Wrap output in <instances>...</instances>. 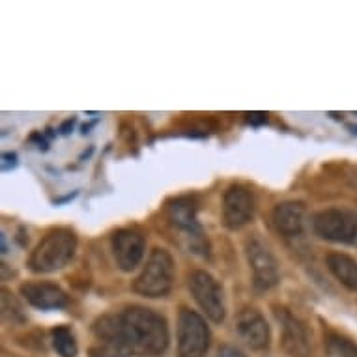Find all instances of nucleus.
<instances>
[{"label":"nucleus","instance_id":"1","mask_svg":"<svg viewBox=\"0 0 357 357\" xmlns=\"http://www.w3.org/2000/svg\"><path fill=\"white\" fill-rule=\"evenodd\" d=\"M116 322L131 357H161L169 348V324L158 310L129 305L118 310Z\"/></svg>","mask_w":357,"mask_h":357},{"label":"nucleus","instance_id":"2","mask_svg":"<svg viewBox=\"0 0 357 357\" xmlns=\"http://www.w3.org/2000/svg\"><path fill=\"white\" fill-rule=\"evenodd\" d=\"M77 245V234L68 227L49 230L30 252L29 270L41 275L64 270L75 257Z\"/></svg>","mask_w":357,"mask_h":357},{"label":"nucleus","instance_id":"3","mask_svg":"<svg viewBox=\"0 0 357 357\" xmlns=\"http://www.w3.org/2000/svg\"><path fill=\"white\" fill-rule=\"evenodd\" d=\"M176 264L167 249L155 247L148 255L141 273L133 281V292L146 299L167 298L174 287Z\"/></svg>","mask_w":357,"mask_h":357},{"label":"nucleus","instance_id":"4","mask_svg":"<svg viewBox=\"0 0 357 357\" xmlns=\"http://www.w3.org/2000/svg\"><path fill=\"white\" fill-rule=\"evenodd\" d=\"M199 206L191 197H180L167 206V219L174 232L180 234L189 252L206 257L208 255V240L197 217Z\"/></svg>","mask_w":357,"mask_h":357},{"label":"nucleus","instance_id":"5","mask_svg":"<svg viewBox=\"0 0 357 357\" xmlns=\"http://www.w3.org/2000/svg\"><path fill=\"white\" fill-rule=\"evenodd\" d=\"M247 264L252 275V284L260 292H268L281 282V268L279 260L271 251V247L258 234H251L243 243Z\"/></svg>","mask_w":357,"mask_h":357},{"label":"nucleus","instance_id":"6","mask_svg":"<svg viewBox=\"0 0 357 357\" xmlns=\"http://www.w3.org/2000/svg\"><path fill=\"white\" fill-rule=\"evenodd\" d=\"M310 227L322 240L342 245H357V211L328 208L312 215Z\"/></svg>","mask_w":357,"mask_h":357},{"label":"nucleus","instance_id":"7","mask_svg":"<svg viewBox=\"0 0 357 357\" xmlns=\"http://www.w3.org/2000/svg\"><path fill=\"white\" fill-rule=\"evenodd\" d=\"M188 288L202 312L211 322L221 324L227 314L221 282L206 270H195L188 275Z\"/></svg>","mask_w":357,"mask_h":357},{"label":"nucleus","instance_id":"8","mask_svg":"<svg viewBox=\"0 0 357 357\" xmlns=\"http://www.w3.org/2000/svg\"><path fill=\"white\" fill-rule=\"evenodd\" d=\"M210 340V328L204 318L183 307L178 314V357H206Z\"/></svg>","mask_w":357,"mask_h":357},{"label":"nucleus","instance_id":"9","mask_svg":"<svg viewBox=\"0 0 357 357\" xmlns=\"http://www.w3.org/2000/svg\"><path fill=\"white\" fill-rule=\"evenodd\" d=\"M111 251L114 262L122 271L137 270L146 255V236L137 227L118 229L111 236Z\"/></svg>","mask_w":357,"mask_h":357},{"label":"nucleus","instance_id":"10","mask_svg":"<svg viewBox=\"0 0 357 357\" xmlns=\"http://www.w3.org/2000/svg\"><path fill=\"white\" fill-rule=\"evenodd\" d=\"M222 222L230 230H240L252 221L257 211V199L251 189L232 183L222 195Z\"/></svg>","mask_w":357,"mask_h":357},{"label":"nucleus","instance_id":"11","mask_svg":"<svg viewBox=\"0 0 357 357\" xmlns=\"http://www.w3.org/2000/svg\"><path fill=\"white\" fill-rule=\"evenodd\" d=\"M92 337L88 357H131L118 331L116 312L98 318L92 326Z\"/></svg>","mask_w":357,"mask_h":357},{"label":"nucleus","instance_id":"12","mask_svg":"<svg viewBox=\"0 0 357 357\" xmlns=\"http://www.w3.org/2000/svg\"><path fill=\"white\" fill-rule=\"evenodd\" d=\"M236 333L251 350H266L271 342L270 324L255 307H245L238 312Z\"/></svg>","mask_w":357,"mask_h":357},{"label":"nucleus","instance_id":"13","mask_svg":"<svg viewBox=\"0 0 357 357\" xmlns=\"http://www.w3.org/2000/svg\"><path fill=\"white\" fill-rule=\"evenodd\" d=\"M271 221L273 227L284 240L296 241L301 240L307 230V222H309V213L305 208L303 202L298 200H288L281 202L273 208L271 213Z\"/></svg>","mask_w":357,"mask_h":357},{"label":"nucleus","instance_id":"14","mask_svg":"<svg viewBox=\"0 0 357 357\" xmlns=\"http://www.w3.org/2000/svg\"><path fill=\"white\" fill-rule=\"evenodd\" d=\"M19 292L26 303L40 310H59L70 303V296L59 284L49 281L23 282Z\"/></svg>","mask_w":357,"mask_h":357},{"label":"nucleus","instance_id":"15","mask_svg":"<svg viewBox=\"0 0 357 357\" xmlns=\"http://www.w3.org/2000/svg\"><path fill=\"white\" fill-rule=\"evenodd\" d=\"M275 317L282 329V344L292 357H310V340L307 328L282 307H275Z\"/></svg>","mask_w":357,"mask_h":357},{"label":"nucleus","instance_id":"16","mask_svg":"<svg viewBox=\"0 0 357 357\" xmlns=\"http://www.w3.org/2000/svg\"><path fill=\"white\" fill-rule=\"evenodd\" d=\"M328 270L337 281L351 292H357V260L344 252H331L326 257Z\"/></svg>","mask_w":357,"mask_h":357},{"label":"nucleus","instance_id":"17","mask_svg":"<svg viewBox=\"0 0 357 357\" xmlns=\"http://www.w3.org/2000/svg\"><path fill=\"white\" fill-rule=\"evenodd\" d=\"M51 340H53V348L59 351L60 357H77V340L75 335L68 326H59L51 331Z\"/></svg>","mask_w":357,"mask_h":357},{"label":"nucleus","instance_id":"18","mask_svg":"<svg viewBox=\"0 0 357 357\" xmlns=\"http://www.w3.org/2000/svg\"><path fill=\"white\" fill-rule=\"evenodd\" d=\"M328 357H357V344L339 333H329L326 337Z\"/></svg>","mask_w":357,"mask_h":357},{"label":"nucleus","instance_id":"19","mask_svg":"<svg viewBox=\"0 0 357 357\" xmlns=\"http://www.w3.org/2000/svg\"><path fill=\"white\" fill-rule=\"evenodd\" d=\"M215 357H245V356H243L240 350L232 348V346H222V348H219V350H217Z\"/></svg>","mask_w":357,"mask_h":357}]
</instances>
